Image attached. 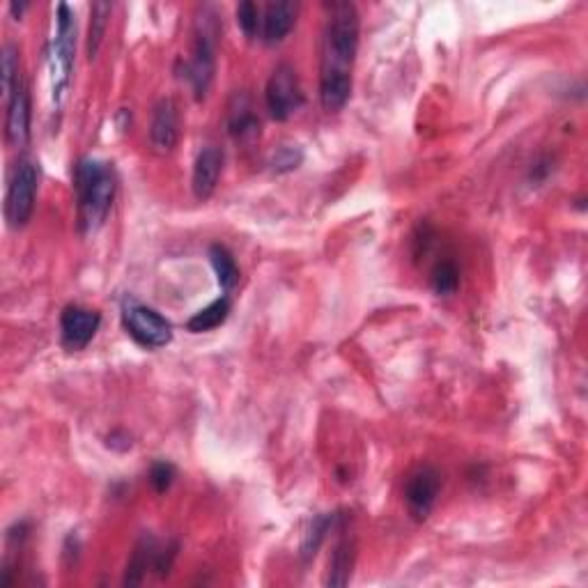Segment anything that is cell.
<instances>
[{"label": "cell", "mask_w": 588, "mask_h": 588, "mask_svg": "<svg viewBox=\"0 0 588 588\" xmlns=\"http://www.w3.org/2000/svg\"><path fill=\"white\" fill-rule=\"evenodd\" d=\"M343 520L345 517L338 513L317 515L311 522V526H308V531L304 533V540H301V561L308 563L311 559H315L317 549H320L324 540H327V533L334 531Z\"/></svg>", "instance_id": "obj_16"}, {"label": "cell", "mask_w": 588, "mask_h": 588, "mask_svg": "<svg viewBox=\"0 0 588 588\" xmlns=\"http://www.w3.org/2000/svg\"><path fill=\"white\" fill-rule=\"evenodd\" d=\"M102 317L92 308H85L79 304L67 306L63 315H60V334H63V345L67 350L79 352L90 345V340L95 338Z\"/></svg>", "instance_id": "obj_9"}, {"label": "cell", "mask_w": 588, "mask_h": 588, "mask_svg": "<svg viewBox=\"0 0 588 588\" xmlns=\"http://www.w3.org/2000/svg\"><path fill=\"white\" fill-rule=\"evenodd\" d=\"M157 549H159L157 543L147 536L136 545L134 556H131V561L127 566L125 584H141L145 572L154 570V556H157Z\"/></svg>", "instance_id": "obj_19"}, {"label": "cell", "mask_w": 588, "mask_h": 588, "mask_svg": "<svg viewBox=\"0 0 588 588\" xmlns=\"http://www.w3.org/2000/svg\"><path fill=\"white\" fill-rule=\"evenodd\" d=\"M441 492V474L430 467V464H423V467L414 469L412 474L407 476L405 483V504L409 515L414 517L416 522L428 520L432 508H435L437 499Z\"/></svg>", "instance_id": "obj_8"}, {"label": "cell", "mask_w": 588, "mask_h": 588, "mask_svg": "<svg viewBox=\"0 0 588 588\" xmlns=\"http://www.w3.org/2000/svg\"><path fill=\"white\" fill-rule=\"evenodd\" d=\"M74 191L79 226L88 235H95L106 223L115 200V191H118V175H115L113 164L97 157H83L76 161Z\"/></svg>", "instance_id": "obj_2"}, {"label": "cell", "mask_w": 588, "mask_h": 588, "mask_svg": "<svg viewBox=\"0 0 588 588\" xmlns=\"http://www.w3.org/2000/svg\"><path fill=\"white\" fill-rule=\"evenodd\" d=\"M228 134L239 143H249L260 134V120L246 95H235L228 106Z\"/></svg>", "instance_id": "obj_14"}, {"label": "cell", "mask_w": 588, "mask_h": 588, "mask_svg": "<svg viewBox=\"0 0 588 588\" xmlns=\"http://www.w3.org/2000/svg\"><path fill=\"white\" fill-rule=\"evenodd\" d=\"M460 285V272L455 267L453 260H441L437 262L435 272H432V290H435L439 297H448L458 290Z\"/></svg>", "instance_id": "obj_21"}, {"label": "cell", "mask_w": 588, "mask_h": 588, "mask_svg": "<svg viewBox=\"0 0 588 588\" xmlns=\"http://www.w3.org/2000/svg\"><path fill=\"white\" fill-rule=\"evenodd\" d=\"M180 138V113L177 104L170 97H164L154 106L152 122H150V145L157 154L173 152Z\"/></svg>", "instance_id": "obj_11"}, {"label": "cell", "mask_w": 588, "mask_h": 588, "mask_svg": "<svg viewBox=\"0 0 588 588\" xmlns=\"http://www.w3.org/2000/svg\"><path fill=\"white\" fill-rule=\"evenodd\" d=\"M37 189H40V164L30 157H21L12 168L5 196V221L12 230H19L30 221Z\"/></svg>", "instance_id": "obj_5"}, {"label": "cell", "mask_w": 588, "mask_h": 588, "mask_svg": "<svg viewBox=\"0 0 588 588\" xmlns=\"http://www.w3.org/2000/svg\"><path fill=\"white\" fill-rule=\"evenodd\" d=\"M113 5L111 3H95L90 7V28H88V58L95 60L102 42L106 37L108 21H111Z\"/></svg>", "instance_id": "obj_20"}, {"label": "cell", "mask_w": 588, "mask_h": 588, "mask_svg": "<svg viewBox=\"0 0 588 588\" xmlns=\"http://www.w3.org/2000/svg\"><path fill=\"white\" fill-rule=\"evenodd\" d=\"M301 161H304V152L297 145H283L274 152L269 166H272L274 173H290V170L299 168Z\"/></svg>", "instance_id": "obj_24"}, {"label": "cell", "mask_w": 588, "mask_h": 588, "mask_svg": "<svg viewBox=\"0 0 588 588\" xmlns=\"http://www.w3.org/2000/svg\"><path fill=\"white\" fill-rule=\"evenodd\" d=\"M210 262H212L216 281H219L223 294H228L239 281V267L235 262V255H232L226 246L214 244L210 249Z\"/></svg>", "instance_id": "obj_18"}, {"label": "cell", "mask_w": 588, "mask_h": 588, "mask_svg": "<svg viewBox=\"0 0 588 588\" xmlns=\"http://www.w3.org/2000/svg\"><path fill=\"white\" fill-rule=\"evenodd\" d=\"M122 324L127 334L145 350H159L173 340V324L154 308L145 306L134 297L122 299Z\"/></svg>", "instance_id": "obj_6"}, {"label": "cell", "mask_w": 588, "mask_h": 588, "mask_svg": "<svg viewBox=\"0 0 588 588\" xmlns=\"http://www.w3.org/2000/svg\"><path fill=\"white\" fill-rule=\"evenodd\" d=\"M265 102L269 115H272L276 122L290 120L292 115L304 106V92H301L297 69L288 63L274 67V72L267 81Z\"/></svg>", "instance_id": "obj_7"}, {"label": "cell", "mask_w": 588, "mask_h": 588, "mask_svg": "<svg viewBox=\"0 0 588 588\" xmlns=\"http://www.w3.org/2000/svg\"><path fill=\"white\" fill-rule=\"evenodd\" d=\"M359 10L354 3H329L320 46V102L336 113L350 102L359 51Z\"/></svg>", "instance_id": "obj_1"}, {"label": "cell", "mask_w": 588, "mask_h": 588, "mask_svg": "<svg viewBox=\"0 0 588 588\" xmlns=\"http://www.w3.org/2000/svg\"><path fill=\"white\" fill-rule=\"evenodd\" d=\"M223 170V152L219 147L207 145L198 152L196 164H193L191 189L198 200L212 198V193L219 187V177Z\"/></svg>", "instance_id": "obj_13"}, {"label": "cell", "mask_w": 588, "mask_h": 588, "mask_svg": "<svg viewBox=\"0 0 588 588\" xmlns=\"http://www.w3.org/2000/svg\"><path fill=\"white\" fill-rule=\"evenodd\" d=\"M297 14L299 3H292V0H274V3H269L265 12H262L260 40L267 46L281 44L290 35L294 23H297Z\"/></svg>", "instance_id": "obj_12"}, {"label": "cell", "mask_w": 588, "mask_h": 588, "mask_svg": "<svg viewBox=\"0 0 588 588\" xmlns=\"http://www.w3.org/2000/svg\"><path fill=\"white\" fill-rule=\"evenodd\" d=\"M175 481V467L166 460H159L152 464L150 469V485L157 490L159 494H164L170 490V485Z\"/></svg>", "instance_id": "obj_25"}, {"label": "cell", "mask_w": 588, "mask_h": 588, "mask_svg": "<svg viewBox=\"0 0 588 588\" xmlns=\"http://www.w3.org/2000/svg\"><path fill=\"white\" fill-rule=\"evenodd\" d=\"M0 67H3V92L5 97L10 95L14 85L21 79V67H19V49L12 42L3 46V56H0Z\"/></svg>", "instance_id": "obj_22"}, {"label": "cell", "mask_w": 588, "mask_h": 588, "mask_svg": "<svg viewBox=\"0 0 588 588\" xmlns=\"http://www.w3.org/2000/svg\"><path fill=\"white\" fill-rule=\"evenodd\" d=\"M74 51H76V19L72 7L60 3L56 7V28H53L49 42V56H46V67H49V88H51V104L60 111L67 99L69 83H72L74 69Z\"/></svg>", "instance_id": "obj_4"}, {"label": "cell", "mask_w": 588, "mask_h": 588, "mask_svg": "<svg viewBox=\"0 0 588 588\" xmlns=\"http://www.w3.org/2000/svg\"><path fill=\"white\" fill-rule=\"evenodd\" d=\"M354 556H357V552H354V540L350 536H343L336 543L334 552H331L329 570H327V579H324V584L327 586H347L350 584Z\"/></svg>", "instance_id": "obj_15"}, {"label": "cell", "mask_w": 588, "mask_h": 588, "mask_svg": "<svg viewBox=\"0 0 588 588\" xmlns=\"http://www.w3.org/2000/svg\"><path fill=\"white\" fill-rule=\"evenodd\" d=\"M237 23L242 28V33L249 37V40H255L260 37V28H262V17L258 5L251 3V0H244L237 7Z\"/></svg>", "instance_id": "obj_23"}, {"label": "cell", "mask_w": 588, "mask_h": 588, "mask_svg": "<svg viewBox=\"0 0 588 588\" xmlns=\"http://www.w3.org/2000/svg\"><path fill=\"white\" fill-rule=\"evenodd\" d=\"M5 136L10 147H23L30 138V95L23 76L7 95Z\"/></svg>", "instance_id": "obj_10"}, {"label": "cell", "mask_w": 588, "mask_h": 588, "mask_svg": "<svg viewBox=\"0 0 588 588\" xmlns=\"http://www.w3.org/2000/svg\"><path fill=\"white\" fill-rule=\"evenodd\" d=\"M228 315H230V297L228 294H221V297L212 301L210 306L200 308V311L191 317V320L187 322V329L191 331V334H205V331L221 327V324L228 320Z\"/></svg>", "instance_id": "obj_17"}, {"label": "cell", "mask_w": 588, "mask_h": 588, "mask_svg": "<svg viewBox=\"0 0 588 588\" xmlns=\"http://www.w3.org/2000/svg\"><path fill=\"white\" fill-rule=\"evenodd\" d=\"M221 42V19L212 5H203L193 21L191 58L184 63L182 76L191 85L196 99H205L216 72V51Z\"/></svg>", "instance_id": "obj_3"}, {"label": "cell", "mask_w": 588, "mask_h": 588, "mask_svg": "<svg viewBox=\"0 0 588 588\" xmlns=\"http://www.w3.org/2000/svg\"><path fill=\"white\" fill-rule=\"evenodd\" d=\"M26 7H28V3H10V12H12L17 19H21V14L26 12Z\"/></svg>", "instance_id": "obj_26"}]
</instances>
